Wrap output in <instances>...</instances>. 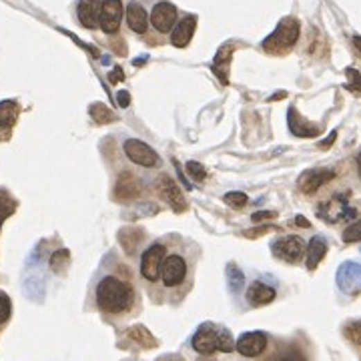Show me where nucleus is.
I'll list each match as a JSON object with an SVG mask.
<instances>
[{"mask_svg": "<svg viewBox=\"0 0 361 361\" xmlns=\"http://www.w3.org/2000/svg\"><path fill=\"white\" fill-rule=\"evenodd\" d=\"M96 307L107 315H125L133 309L134 287L116 275H105L95 289Z\"/></svg>", "mask_w": 361, "mask_h": 361, "instance_id": "1", "label": "nucleus"}, {"mask_svg": "<svg viewBox=\"0 0 361 361\" xmlns=\"http://www.w3.org/2000/svg\"><path fill=\"white\" fill-rule=\"evenodd\" d=\"M191 345L197 353L201 355H213L215 351H223V353H231L235 349L233 337L223 325L215 324H203L193 335Z\"/></svg>", "mask_w": 361, "mask_h": 361, "instance_id": "2", "label": "nucleus"}, {"mask_svg": "<svg viewBox=\"0 0 361 361\" xmlns=\"http://www.w3.org/2000/svg\"><path fill=\"white\" fill-rule=\"evenodd\" d=\"M189 261L183 253L173 251L165 255V259L161 263V271H159V279L163 281L165 289H181L189 279Z\"/></svg>", "mask_w": 361, "mask_h": 361, "instance_id": "3", "label": "nucleus"}, {"mask_svg": "<svg viewBox=\"0 0 361 361\" xmlns=\"http://www.w3.org/2000/svg\"><path fill=\"white\" fill-rule=\"evenodd\" d=\"M299 38V22L295 19H283L277 28L269 35L267 40H263V51L269 55H283Z\"/></svg>", "mask_w": 361, "mask_h": 361, "instance_id": "4", "label": "nucleus"}, {"mask_svg": "<svg viewBox=\"0 0 361 361\" xmlns=\"http://www.w3.org/2000/svg\"><path fill=\"white\" fill-rule=\"evenodd\" d=\"M123 151L127 155V159L139 167H145V169H159L161 167V157L157 155V151L139 139L125 141Z\"/></svg>", "mask_w": 361, "mask_h": 361, "instance_id": "5", "label": "nucleus"}, {"mask_svg": "<svg viewBox=\"0 0 361 361\" xmlns=\"http://www.w3.org/2000/svg\"><path fill=\"white\" fill-rule=\"evenodd\" d=\"M305 241L299 235H285L273 241V255L287 263H299L305 255Z\"/></svg>", "mask_w": 361, "mask_h": 361, "instance_id": "6", "label": "nucleus"}, {"mask_svg": "<svg viewBox=\"0 0 361 361\" xmlns=\"http://www.w3.org/2000/svg\"><path fill=\"white\" fill-rule=\"evenodd\" d=\"M157 193L159 197L171 207L175 213H183L187 209V201H185V195L183 191L179 189V185L175 183V179L169 175H161L159 181H157Z\"/></svg>", "mask_w": 361, "mask_h": 361, "instance_id": "7", "label": "nucleus"}, {"mask_svg": "<svg viewBox=\"0 0 361 361\" xmlns=\"http://www.w3.org/2000/svg\"><path fill=\"white\" fill-rule=\"evenodd\" d=\"M167 255V245L163 243H155L147 249L141 257V275L145 281L155 283L159 279V271H161V263Z\"/></svg>", "mask_w": 361, "mask_h": 361, "instance_id": "8", "label": "nucleus"}, {"mask_svg": "<svg viewBox=\"0 0 361 361\" xmlns=\"http://www.w3.org/2000/svg\"><path fill=\"white\" fill-rule=\"evenodd\" d=\"M149 22L152 24V28L161 35H167L169 30H173L175 22H177V8L175 4L167 2V0H161L152 6L151 17Z\"/></svg>", "mask_w": 361, "mask_h": 361, "instance_id": "9", "label": "nucleus"}, {"mask_svg": "<svg viewBox=\"0 0 361 361\" xmlns=\"http://www.w3.org/2000/svg\"><path fill=\"white\" fill-rule=\"evenodd\" d=\"M123 12H125V8H123L121 0H105L100 6V19H98V26L103 28V33L114 35L121 28Z\"/></svg>", "mask_w": 361, "mask_h": 361, "instance_id": "10", "label": "nucleus"}, {"mask_svg": "<svg viewBox=\"0 0 361 361\" xmlns=\"http://www.w3.org/2000/svg\"><path fill=\"white\" fill-rule=\"evenodd\" d=\"M267 347V335L263 331H249L243 333L237 343L235 349L243 355V358H259Z\"/></svg>", "mask_w": 361, "mask_h": 361, "instance_id": "11", "label": "nucleus"}, {"mask_svg": "<svg viewBox=\"0 0 361 361\" xmlns=\"http://www.w3.org/2000/svg\"><path fill=\"white\" fill-rule=\"evenodd\" d=\"M143 187H141V181L134 177L131 171H125L118 175L116 179V185H114V197L121 199V201H131L141 197Z\"/></svg>", "mask_w": 361, "mask_h": 361, "instance_id": "12", "label": "nucleus"}, {"mask_svg": "<svg viewBox=\"0 0 361 361\" xmlns=\"http://www.w3.org/2000/svg\"><path fill=\"white\" fill-rule=\"evenodd\" d=\"M277 297L275 287L269 285L265 279H255L251 281L247 287V303L253 307H261V305H269Z\"/></svg>", "mask_w": 361, "mask_h": 361, "instance_id": "13", "label": "nucleus"}, {"mask_svg": "<svg viewBox=\"0 0 361 361\" xmlns=\"http://www.w3.org/2000/svg\"><path fill=\"white\" fill-rule=\"evenodd\" d=\"M100 6L103 0H80L76 6V17L80 24L89 30L98 28V19H100Z\"/></svg>", "mask_w": 361, "mask_h": 361, "instance_id": "14", "label": "nucleus"}, {"mask_svg": "<svg viewBox=\"0 0 361 361\" xmlns=\"http://www.w3.org/2000/svg\"><path fill=\"white\" fill-rule=\"evenodd\" d=\"M195 26H197V17H195V15H189V17H185L183 20L175 22L171 33L173 46H177V49H185V46L191 42L193 35H195Z\"/></svg>", "mask_w": 361, "mask_h": 361, "instance_id": "15", "label": "nucleus"}, {"mask_svg": "<svg viewBox=\"0 0 361 361\" xmlns=\"http://www.w3.org/2000/svg\"><path fill=\"white\" fill-rule=\"evenodd\" d=\"M335 177V173L329 171V169H311V171H307L301 175V179H299V187L303 193L307 195H311V193H315V191L319 189L322 185H325L327 181H331Z\"/></svg>", "mask_w": 361, "mask_h": 361, "instance_id": "16", "label": "nucleus"}, {"mask_svg": "<svg viewBox=\"0 0 361 361\" xmlns=\"http://www.w3.org/2000/svg\"><path fill=\"white\" fill-rule=\"evenodd\" d=\"M127 24L137 35H145L147 33V28H149V15H147L145 6L141 2L133 0L127 6Z\"/></svg>", "mask_w": 361, "mask_h": 361, "instance_id": "17", "label": "nucleus"}, {"mask_svg": "<svg viewBox=\"0 0 361 361\" xmlns=\"http://www.w3.org/2000/svg\"><path fill=\"white\" fill-rule=\"evenodd\" d=\"M361 269L358 263H345L340 267L337 271V285L342 287L343 291H351V293H358L361 281Z\"/></svg>", "mask_w": 361, "mask_h": 361, "instance_id": "18", "label": "nucleus"}, {"mask_svg": "<svg viewBox=\"0 0 361 361\" xmlns=\"http://www.w3.org/2000/svg\"><path fill=\"white\" fill-rule=\"evenodd\" d=\"M305 253H307V269L309 271H313V269H317V265L322 263V259L325 257V253H327V241H325L322 235H317V237H313L311 241H309V245L305 247Z\"/></svg>", "mask_w": 361, "mask_h": 361, "instance_id": "19", "label": "nucleus"}, {"mask_svg": "<svg viewBox=\"0 0 361 361\" xmlns=\"http://www.w3.org/2000/svg\"><path fill=\"white\" fill-rule=\"evenodd\" d=\"M20 114V107L17 100H2L0 103V131L10 133Z\"/></svg>", "mask_w": 361, "mask_h": 361, "instance_id": "20", "label": "nucleus"}, {"mask_svg": "<svg viewBox=\"0 0 361 361\" xmlns=\"http://www.w3.org/2000/svg\"><path fill=\"white\" fill-rule=\"evenodd\" d=\"M143 239H145V233H143L141 229L125 227L118 233V241H121V245H123V249H125L129 255H134V253L139 251Z\"/></svg>", "mask_w": 361, "mask_h": 361, "instance_id": "21", "label": "nucleus"}, {"mask_svg": "<svg viewBox=\"0 0 361 361\" xmlns=\"http://www.w3.org/2000/svg\"><path fill=\"white\" fill-rule=\"evenodd\" d=\"M289 129L293 131V134H299V137H317L322 133L319 127H315L311 123H305L301 114L295 113V109L289 111Z\"/></svg>", "mask_w": 361, "mask_h": 361, "instance_id": "22", "label": "nucleus"}, {"mask_svg": "<svg viewBox=\"0 0 361 361\" xmlns=\"http://www.w3.org/2000/svg\"><path fill=\"white\" fill-rule=\"evenodd\" d=\"M127 335H129V340H133L134 343H139V345H143V347H155V345H157L155 337H152L151 333H149L143 325H134V327H131V329L127 331Z\"/></svg>", "mask_w": 361, "mask_h": 361, "instance_id": "23", "label": "nucleus"}, {"mask_svg": "<svg viewBox=\"0 0 361 361\" xmlns=\"http://www.w3.org/2000/svg\"><path fill=\"white\" fill-rule=\"evenodd\" d=\"M17 211V201L10 197V193L6 189H0V227L2 223Z\"/></svg>", "mask_w": 361, "mask_h": 361, "instance_id": "24", "label": "nucleus"}, {"mask_svg": "<svg viewBox=\"0 0 361 361\" xmlns=\"http://www.w3.org/2000/svg\"><path fill=\"white\" fill-rule=\"evenodd\" d=\"M269 361H307V355H305V351L301 347H297V345H287L283 351L275 353Z\"/></svg>", "mask_w": 361, "mask_h": 361, "instance_id": "25", "label": "nucleus"}, {"mask_svg": "<svg viewBox=\"0 0 361 361\" xmlns=\"http://www.w3.org/2000/svg\"><path fill=\"white\" fill-rule=\"evenodd\" d=\"M69 265H71V253L67 249H60L51 257V269L55 273H64L69 269Z\"/></svg>", "mask_w": 361, "mask_h": 361, "instance_id": "26", "label": "nucleus"}, {"mask_svg": "<svg viewBox=\"0 0 361 361\" xmlns=\"http://www.w3.org/2000/svg\"><path fill=\"white\" fill-rule=\"evenodd\" d=\"M231 46H223L219 53H217V57H215V73H219L221 78H223V82H227V67H229V60H231Z\"/></svg>", "mask_w": 361, "mask_h": 361, "instance_id": "27", "label": "nucleus"}, {"mask_svg": "<svg viewBox=\"0 0 361 361\" xmlns=\"http://www.w3.org/2000/svg\"><path fill=\"white\" fill-rule=\"evenodd\" d=\"M91 114L95 116L96 123H113L114 121L113 111H109L105 105H93L91 107Z\"/></svg>", "mask_w": 361, "mask_h": 361, "instance_id": "28", "label": "nucleus"}, {"mask_svg": "<svg viewBox=\"0 0 361 361\" xmlns=\"http://www.w3.org/2000/svg\"><path fill=\"white\" fill-rule=\"evenodd\" d=\"M247 195L245 193H241V191H233V193H227L225 195V203L231 205V207H235V209H241V207H245L247 205Z\"/></svg>", "mask_w": 361, "mask_h": 361, "instance_id": "29", "label": "nucleus"}, {"mask_svg": "<svg viewBox=\"0 0 361 361\" xmlns=\"http://www.w3.org/2000/svg\"><path fill=\"white\" fill-rule=\"evenodd\" d=\"M227 269L231 271V273H229V275H231V277H229V287H231L233 291H239L241 285H243V281H245V279H243V273L239 271V267L237 265H229Z\"/></svg>", "mask_w": 361, "mask_h": 361, "instance_id": "30", "label": "nucleus"}, {"mask_svg": "<svg viewBox=\"0 0 361 361\" xmlns=\"http://www.w3.org/2000/svg\"><path fill=\"white\" fill-rule=\"evenodd\" d=\"M10 313H12V303L8 299V295H4L0 291V325H4L10 319Z\"/></svg>", "mask_w": 361, "mask_h": 361, "instance_id": "31", "label": "nucleus"}, {"mask_svg": "<svg viewBox=\"0 0 361 361\" xmlns=\"http://www.w3.org/2000/svg\"><path fill=\"white\" fill-rule=\"evenodd\" d=\"M187 171H189V175L193 177V179H195V181H203V179L207 177L205 167H203V165H199V163H195V161L187 163Z\"/></svg>", "mask_w": 361, "mask_h": 361, "instance_id": "32", "label": "nucleus"}, {"mask_svg": "<svg viewBox=\"0 0 361 361\" xmlns=\"http://www.w3.org/2000/svg\"><path fill=\"white\" fill-rule=\"evenodd\" d=\"M343 239H345L347 243H355V241L360 239V225H358V223H355V225H351V227L343 233Z\"/></svg>", "mask_w": 361, "mask_h": 361, "instance_id": "33", "label": "nucleus"}, {"mask_svg": "<svg viewBox=\"0 0 361 361\" xmlns=\"http://www.w3.org/2000/svg\"><path fill=\"white\" fill-rule=\"evenodd\" d=\"M358 329H360V324H351V327L345 331V333H347V337H351V342L355 343V345L360 343V333H358Z\"/></svg>", "mask_w": 361, "mask_h": 361, "instance_id": "34", "label": "nucleus"}, {"mask_svg": "<svg viewBox=\"0 0 361 361\" xmlns=\"http://www.w3.org/2000/svg\"><path fill=\"white\" fill-rule=\"evenodd\" d=\"M116 103L125 109V107H129V103H131V96H129V93L127 91H121L118 95H116Z\"/></svg>", "mask_w": 361, "mask_h": 361, "instance_id": "35", "label": "nucleus"}, {"mask_svg": "<svg viewBox=\"0 0 361 361\" xmlns=\"http://www.w3.org/2000/svg\"><path fill=\"white\" fill-rule=\"evenodd\" d=\"M269 217H275V213H263V211H259V213H255V215H253V221H259V219H269Z\"/></svg>", "mask_w": 361, "mask_h": 361, "instance_id": "36", "label": "nucleus"}, {"mask_svg": "<svg viewBox=\"0 0 361 361\" xmlns=\"http://www.w3.org/2000/svg\"><path fill=\"white\" fill-rule=\"evenodd\" d=\"M109 78H111V82H116L118 78H123V71H121V69H114Z\"/></svg>", "mask_w": 361, "mask_h": 361, "instance_id": "37", "label": "nucleus"}, {"mask_svg": "<svg viewBox=\"0 0 361 361\" xmlns=\"http://www.w3.org/2000/svg\"><path fill=\"white\" fill-rule=\"evenodd\" d=\"M6 139H10V133H6V131H0V141H6Z\"/></svg>", "mask_w": 361, "mask_h": 361, "instance_id": "38", "label": "nucleus"}, {"mask_svg": "<svg viewBox=\"0 0 361 361\" xmlns=\"http://www.w3.org/2000/svg\"><path fill=\"white\" fill-rule=\"evenodd\" d=\"M171 361H179V360H171Z\"/></svg>", "mask_w": 361, "mask_h": 361, "instance_id": "39", "label": "nucleus"}]
</instances>
